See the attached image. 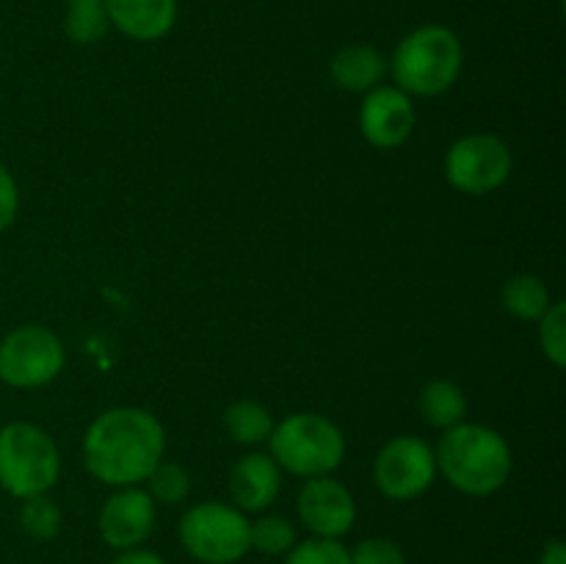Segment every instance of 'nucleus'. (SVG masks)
Wrapping results in <instances>:
<instances>
[{"instance_id": "2", "label": "nucleus", "mask_w": 566, "mask_h": 564, "mask_svg": "<svg viewBox=\"0 0 566 564\" xmlns=\"http://www.w3.org/2000/svg\"><path fill=\"white\" fill-rule=\"evenodd\" d=\"M437 473L462 495L486 498L512 476V448L501 431L481 424H457L446 429L434 451Z\"/></svg>"}, {"instance_id": "21", "label": "nucleus", "mask_w": 566, "mask_h": 564, "mask_svg": "<svg viewBox=\"0 0 566 564\" xmlns=\"http://www.w3.org/2000/svg\"><path fill=\"white\" fill-rule=\"evenodd\" d=\"M149 484V498L158 503H166V506H175V503H182L191 492V476L182 468L180 462H169V459H160L153 468V473L147 476Z\"/></svg>"}, {"instance_id": "5", "label": "nucleus", "mask_w": 566, "mask_h": 564, "mask_svg": "<svg viewBox=\"0 0 566 564\" xmlns=\"http://www.w3.org/2000/svg\"><path fill=\"white\" fill-rule=\"evenodd\" d=\"M61 453L53 437L36 424L14 420L0 429V487L9 495H42L59 481Z\"/></svg>"}, {"instance_id": "19", "label": "nucleus", "mask_w": 566, "mask_h": 564, "mask_svg": "<svg viewBox=\"0 0 566 564\" xmlns=\"http://www.w3.org/2000/svg\"><path fill=\"white\" fill-rule=\"evenodd\" d=\"M64 33L75 44H94L108 33L111 22L105 14V0H88V3H66Z\"/></svg>"}, {"instance_id": "24", "label": "nucleus", "mask_w": 566, "mask_h": 564, "mask_svg": "<svg viewBox=\"0 0 566 564\" xmlns=\"http://www.w3.org/2000/svg\"><path fill=\"white\" fill-rule=\"evenodd\" d=\"M539 346L556 368L566 365V304L553 302L539 318Z\"/></svg>"}, {"instance_id": "12", "label": "nucleus", "mask_w": 566, "mask_h": 564, "mask_svg": "<svg viewBox=\"0 0 566 564\" xmlns=\"http://www.w3.org/2000/svg\"><path fill=\"white\" fill-rule=\"evenodd\" d=\"M155 501L147 490L138 487H119L99 509V536L114 551H133L153 534Z\"/></svg>"}, {"instance_id": "18", "label": "nucleus", "mask_w": 566, "mask_h": 564, "mask_svg": "<svg viewBox=\"0 0 566 564\" xmlns=\"http://www.w3.org/2000/svg\"><path fill=\"white\" fill-rule=\"evenodd\" d=\"M224 429L238 446H260V442H269L274 418L263 404L235 401L224 409Z\"/></svg>"}, {"instance_id": "10", "label": "nucleus", "mask_w": 566, "mask_h": 564, "mask_svg": "<svg viewBox=\"0 0 566 564\" xmlns=\"http://www.w3.org/2000/svg\"><path fill=\"white\" fill-rule=\"evenodd\" d=\"M298 520L313 536L324 540H340L354 529L357 520V503L352 490L332 476H315L304 481L296 498Z\"/></svg>"}, {"instance_id": "20", "label": "nucleus", "mask_w": 566, "mask_h": 564, "mask_svg": "<svg viewBox=\"0 0 566 564\" xmlns=\"http://www.w3.org/2000/svg\"><path fill=\"white\" fill-rule=\"evenodd\" d=\"M249 545L265 556H285L296 545V525L282 514H263L249 523Z\"/></svg>"}, {"instance_id": "28", "label": "nucleus", "mask_w": 566, "mask_h": 564, "mask_svg": "<svg viewBox=\"0 0 566 564\" xmlns=\"http://www.w3.org/2000/svg\"><path fill=\"white\" fill-rule=\"evenodd\" d=\"M539 564H566V545L562 540L547 542L545 551H542Z\"/></svg>"}, {"instance_id": "9", "label": "nucleus", "mask_w": 566, "mask_h": 564, "mask_svg": "<svg viewBox=\"0 0 566 564\" xmlns=\"http://www.w3.org/2000/svg\"><path fill=\"white\" fill-rule=\"evenodd\" d=\"M437 479L434 448L412 435L392 437L374 459V481L390 501L420 498Z\"/></svg>"}, {"instance_id": "22", "label": "nucleus", "mask_w": 566, "mask_h": 564, "mask_svg": "<svg viewBox=\"0 0 566 564\" xmlns=\"http://www.w3.org/2000/svg\"><path fill=\"white\" fill-rule=\"evenodd\" d=\"M20 525L28 536H33V540H53L61 531L59 503H55L48 492L25 498L20 509Z\"/></svg>"}, {"instance_id": "14", "label": "nucleus", "mask_w": 566, "mask_h": 564, "mask_svg": "<svg viewBox=\"0 0 566 564\" xmlns=\"http://www.w3.org/2000/svg\"><path fill=\"white\" fill-rule=\"evenodd\" d=\"M108 22L136 42L164 39L177 22V0H105Z\"/></svg>"}, {"instance_id": "8", "label": "nucleus", "mask_w": 566, "mask_h": 564, "mask_svg": "<svg viewBox=\"0 0 566 564\" xmlns=\"http://www.w3.org/2000/svg\"><path fill=\"white\" fill-rule=\"evenodd\" d=\"M512 149L501 136L470 133L457 138L446 153V180L468 197H486L497 191L512 175Z\"/></svg>"}, {"instance_id": "27", "label": "nucleus", "mask_w": 566, "mask_h": 564, "mask_svg": "<svg viewBox=\"0 0 566 564\" xmlns=\"http://www.w3.org/2000/svg\"><path fill=\"white\" fill-rule=\"evenodd\" d=\"M111 564H166L158 553L144 551V547H133V551H122Z\"/></svg>"}, {"instance_id": "3", "label": "nucleus", "mask_w": 566, "mask_h": 564, "mask_svg": "<svg viewBox=\"0 0 566 564\" xmlns=\"http://www.w3.org/2000/svg\"><path fill=\"white\" fill-rule=\"evenodd\" d=\"M462 64V42L451 28L420 25L398 42L390 72L401 92L437 97L459 81Z\"/></svg>"}, {"instance_id": "23", "label": "nucleus", "mask_w": 566, "mask_h": 564, "mask_svg": "<svg viewBox=\"0 0 566 564\" xmlns=\"http://www.w3.org/2000/svg\"><path fill=\"white\" fill-rule=\"evenodd\" d=\"M285 564H352V556L340 540L310 536L285 553Z\"/></svg>"}, {"instance_id": "1", "label": "nucleus", "mask_w": 566, "mask_h": 564, "mask_svg": "<svg viewBox=\"0 0 566 564\" xmlns=\"http://www.w3.org/2000/svg\"><path fill=\"white\" fill-rule=\"evenodd\" d=\"M164 451V426L142 407L105 409L88 424L83 437L86 470L108 487H136L147 481Z\"/></svg>"}, {"instance_id": "7", "label": "nucleus", "mask_w": 566, "mask_h": 564, "mask_svg": "<svg viewBox=\"0 0 566 564\" xmlns=\"http://www.w3.org/2000/svg\"><path fill=\"white\" fill-rule=\"evenodd\" d=\"M64 368V343L53 330L25 324L0 341V382L17 390H33L55 379Z\"/></svg>"}, {"instance_id": "11", "label": "nucleus", "mask_w": 566, "mask_h": 564, "mask_svg": "<svg viewBox=\"0 0 566 564\" xmlns=\"http://www.w3.org/2000/svg\"><path fill=\"white\" fill-rule=\"evenodd\" d=\"M415 105L398 86H376L365 92L359 105V133L376 149H396L409 142L415 130Z\"/></svg>"}, {"instance_id": "25", "label": "nucleus", "mask_w": 566, "mask_h": 564, "mask_svg": "<svg viewBox=\"0 0 566 564\" xmlns=\"http://www.w3.org/2000/svg\"><path fill=\"white\" fill-rule=\"evenodd\" d=\"M352 564H407L401 547L387 536H368L354 551H348Z\"/></svg>"}, {"instance_id": "15", "label": "nucleus", "mask_w": 566, "mask_h": 564, "mask_svg": "<svg viewBox=\"0 0 566 564\" xmlns=\"http://www.w3.org/2000/svg\"><path fill=\"white\" fill-rule=\"evenodd\" d=\"M329 75L343 92L365 94L381 86V77L387 75V59L370 44H346L332 55Z\"/></svg>"}, {"instance_id": "4", "label": "nucleus", "mask_w": 566, "mask_h": 564, "mask_svg": "<svg viewBox=\"0 0 566 564\" xmlns=\"http://www.w3.org/2000/svg\"><path fill=\"white\" fill-rule=\"evenodd\" d=\"M271 459L302 479L329 476L346 457V437L335 420L318 412H296L274 424L269 437Z\"/></svg>"}, {"instance_id": "16", "label": "nucleus", "mask_w": 566, "mask_h": 564, "mask_svg": "<svg viewBox=\"0 0 566 564\" xmlns=\"http://www.w3.org/2000/svg\"><path fill=\"white\" fill-rule=\"evenodd\" d=\"M420 415L434 429H451L468 415V398L462 387L448 379H434L420 390Z\"/></svg>"}, {"instance_id": "26", "label": "nucleus", "mask_w": 566, "mask_h": 564, "mask_svg": "<svg viewBox=\"0 0 566 564\" xmlns=\"http://www.w3.org/2000/svg\"><path fill=\"white\" fill-rule=\"evenodd\" d=\"M17 210H20V188L14 175L0 164V232L14 224Z\"/></svg>"}, {"instance_id": "17", "label": "nucleus", "mask_w": 566, "mask_h": 564, "mask_svg": "<svg viewBox=\"0 0 566 564\" xmlns=\"http://www.w3.org/2000/svg\"><path fill=\"white\" fill-rule=\"evenodd\" d=\"M501 302L514 318L520 321H539L545 310L551 307L553 299L545 282L534 274H514L503 282Z\"/></svg>"}, {"instance_id": "6", "label": "nucleus", "mask_w": 566, "mask_h": 564, "mask_svg": "<svg viewBox=\"0 0 566 564\" xmlns=\"http://www.w3.org/2000/svg\"><path fill=\"white\" fill-rule=\"evenodd\" d=\"M180 542L202 564H235L252 551L249 520L241 509L221 501H205L180 520Z\"/></svg>"}, {"instance_id": "13", "label": "nucleus", "mask_w": 566, "mask_h": 564, "mask_svg": "<svg viewBox=\"0 0 566 564\" xmlns=\"http://www.w3.org/2000/svg\"><path fill=\"white\" fill-rule=\"evenodd\" d=\"M280 464L271 459V453H247L230 470V495L241 512H265L280 495Z\"/></svg>"}]
</instances>
